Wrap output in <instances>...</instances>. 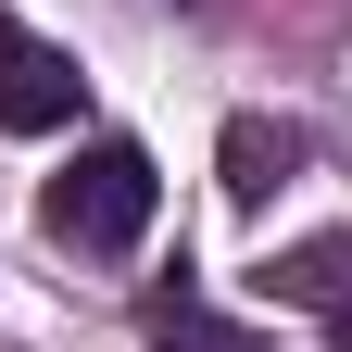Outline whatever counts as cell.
<instances>
[{
  "label": "cell",
  "mask_w": 352,
  "mask_h": 352,
  "mask_svg": "<svg viewBox=\"0 0 352 352\" xmlns=\"http://www.w3.org/2000/svg\"><path fill=\"white\" fill-rule=\"evenodd\" d=\"M151 201H164V176H151L139 139H88L51 189H38V227H51L63 252H101V264H113V252L151 239Z\"/></svg>",
  "instance_id": "6da1fadb"
},
{
  "label": "cell",
  "mask_w": 352,
  "mask_h": 352,
  "mask_svg": "<svg viewBox=\"0 0 352 352\" xmlns=\"http://www.w3.org/2000/svg\"><path fill=\"white\" fill-rule=\"evenodd\" d=\"M76 101H88L76 51H51V38L0 0V126H13V139H51V126H76Z\"/></svg>",
  "instance_id": "7a4b0ae2"
},
{
  "label": "cell",
  "mask_w": 352,
  "mask_h": 352,
  "mask_svg": "<svg viewBox=\"0 0 352 352\" xmlns=\"http://www.w3.org/2000/svg\"><path fill=\"white\" fill-rule=\"evenodd\" d=\"M264 289L302 302V315L327 327V352H352V239H289L277 264H264Z\"/></svg>",
  "instance_id": "3957f363"
},
{
  "label": "cell",
  "mask_w": 352,
  "mask_h": 352,
  "mask_svg": "<svg viewBox=\"0 0 352 352\" xmlns=\"http://www.w3.org/2000/svg\"><path fill=\"white\" fill-rule=\"evenodd\" d=\"M289 164H302V139H289V126H264V113H239V126H227V201H239V214L277 189Z\"/></svg>",
  "instance_id": "277c9868"
},
{
  "label": "cell",
  "mask_w": 352,
  "mask_h": 352,
  "mask_svg": "<svg viewBox=\"0 0 352 352\" xmlns=\"http://www.w3.org/2000/svg\"><path fill=\"white\" fill-rule=\"evenodd\" d=\"M151 352H252V327H227L214 302L176 289V302H151Z\"/></svg>",
  "instance_id": "5b68a950"
}]
</instances>
